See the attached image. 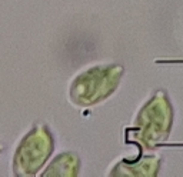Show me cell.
Here are the masks:
<instances>
[{"label":"cell","instance_id":"obj_1","mask_svg":"<svg viewBox=\"0 0 183 177\" xmlns=\"http://www.w3.org/2000/svg\"><path fill=\"white\" fill-rule=\"evenodd\" d=\"M175 120V110L167 93L157 90L139 107L127 138L143 151H155L167 141Z\"/></svg>","mask_w":183,"mask_h":177},{"label":"cell","instance_id":"obj_2","mask_svg":"<svg viewBox=\"0 0 183 177\" xmlns=\"http://www.w3.org/2000/svg\"><path fill=\"white\" fill-rule=\"evenodd\" d=\"M124 74L119 63H100L89 66L70 80L69 100L79 109H90L105 103L118 92Z\"/></svg>","mask_w":183,"mask_h":177},{"label":"cell","instance_id":"obj_3","mask_svg":"<svg viewBox=\"0 0 183 177\" xmlns=\"http://www.w3.org/2000/svg\"><path fill=\"white\" fill-rule=\"evenodd\" d=\"M54 153V137L50 127L36 123L19 140L12 157V173L16 177H34L46 167Z\"/></svg>","mask_w":183,"mask_h":177},{"label":"cell","instance_id":"obj_4","mask_svg":"<svg viewBox=\"0 0 183 177\" xmlns=\"http://www.w3.org/2000/svg\"><path fill=\"white\" fill-rule=\"evenodd\" d=\"M162 166V156L159 153L147 151L135 158L122 157L113 163L107 171L109 176H126V177H155L159 174Z\"/></svg>","mask_w":183,"mask_h":177},{"label":"cell","instance_id":"obj_5","mask_svg":"<svg viewBox=\"0 0 183 177\" xmlns=\"http://www.w3.org/2000/svg\"><path fill=\"white\" fill-rule=\"evenodd\" d=\"M82 167V160L76 151H60L54 154L46 167L40 171L43 177H77Z\"/></svg>","mask_w":183,"mask_h":177},{"label":"cell","instance_id":"obj_6","mask_svg":"<svg viewBox=\"0 0 183 177\" xmlns=\"http://www.w3.org/2000/svg\"><path fill=\"white\" fill-rule=\"evenodd\" d=\"M3 149H4V147H3V144H1V141H0V154H1V151H3Z\"/></svg>","mask_w":183,"mask_h":177}]
</instances>
